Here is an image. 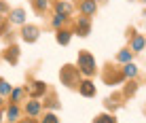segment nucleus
<instances>
[{
	"mask_svg": "<svg viewBox=\"0 0 146 123\" xmlns=\"http://www.w3.org/2000/svg\"><path fill=\"white\" fill-rule=\"evenodd\" d=\"M89 30H91V21L89 17H78V36H89Z\"/></svg>",
	"mask_w": 146,
	"mask_h": 123,
	"instance_id": "nucleus-6",
	"label": "nucleus"
},
{
	"mask_svg": "<svg viewBox=\"0 0 146 123\" xmlns=\"http://www.w3.org/2000/svg\"><path fill=\"white\" fill-rule=\"evenodd\" d=\"M117 59L121 61V64H129V61H131V51H129V49H123V51H119Z\"/></svg>",
	"mask_w": 146,
	"mask_h": 123,
	"instance_id": "nucleus-14",
	"label": "nucleus"
},
{
	"mask_svg": "<svg viewBox=\"0 0 146 123\" xmlns=\"http://www.w3.org/2000/svg\"><path fill=\"white\" fill-rule=\"evenodd\" d=\"M59 79H62V83L66 87H74L78 83V68H74V66H64V68L59 70Z\"/></svg>",
	"mask_w": 146,
	"mask_h": 123,
	"instance_id": "nucleus-2",
	"label": "nucleus"
},
{
	"mask_svg": "<svg viewBox=\"0 0 146 123\" xmlns=\"http://www.w3.org/2000/svg\"><path fill=\"white\" fill-rule=\"evenodd\" d=\"M11 21L13 23H23L26 21V11H23V9H13L11 11Z\"/></svg>",
	"mask_w": 146,
	"mask_h": 123,
	"instance_id": "nucleus-12",
	"label": "nucleus"
},
{
	"mask_svg": "<svg viewBox=\"0 0 146 123\" xmlns=\"http://www.w3.org/2000/svg\"><path fill=\"white\" fill-rule=\"evenodd\" d=\"M144 2H146V0H144Z\"/></svg>",
	"mask_w": 146,
	"mask_h": 123,
	"instance_id": "nucleus-27",
	"label": "nucleus"
},
{
	"mask_svg": "<svg viewBox=\"0 0 146 123\" xmlns=\"http://www.w3.org/2000/svg\"><path fill=\"white\" fill-rule=\"evenodd\" d=\"M26 91L30 94V98H34V100H36L38 96H42L44 91H47V85H44L42 81H32V83L28 85V89H26Z\"/></svg>",
	"mask_w": 146,
	"mask_h": 123,
	"instance_id": "nucleus-4",
	"label": "nucleus"
},
{
	"mask_svg": "<svg viewBox=\"0 0 146 123\" xmlns=\"http://www.w3.org/2000/svg\"><path fill=\"white\" fill-rule=\"evenodd\" d=\"M78 72L85 76H91L95 72V57L89 51H80L78 53Z\"/></svg>",
	"mask_w": 146,
	"mask_h": 123,
	"instance_id": "nucleus-1",
	"label": "nucleus"
},
{
	"mask_svg": "<svg viewBox=\"0 0 146 123\" xmlns=\"http://www.w3.org/2000/svg\"><path fill=\"white\" fill-rule=\"evenodd\" d=\"M21 98H23V89H13L11 91V102H13V104H17Z\"/></svg>",
	"mask_w": 146,
	"mask_h": 123,
	"instance_id": "nucleus-19",
	"label": "nucleus"
},
{
	"mask_svg": "<svg viewBox=\"0 0 146 123\" xmlns=\"http://www.w3.org/2000/svg\"><path fill=\"white\" fill-rule=\"evenodd\" d=\"M55 11H57L59 15H66V17H68V15L74 11V7L68 2V0H59V2L55 4Z\"/></svg>",
	"mask_w": 146,
	"mask_h": 123,
	"instance_id": "nucleus-8",
	"label": "nucleus"
},
{
	"mask_svg": "<svg viewBox=\"0 0 146 123\" xmlns=\"http://www.w3.org/2000/svg\"><path fill=\"white\" fill-rule=\"evenodd\" d=\"M0 104H2V98H0Z\"/></svg>",
	"mask_w": 146,
	"mask_h": 123,
	"instance_id": "nucleus-26",
	"label": "nucleus"
},
{
	"mask_svg": "<svg viewBox=\"0 0 146 123\" xmlns=\"http://www.w3.org/2000/svg\"><path fill=\"white\" fill-rule=\"evenodd\" d=\"M26 112H28L30 117H36L38 112H40V102H36V100L32 98V100H30L28 104H26Z\"/></svg>",
	"mask_w": 146,
	"mask_h": 123,
	"instance_id": "nucleus-11",
	"label": "nucleus"
},
{
	"mask_svg": "<svg viewBox=\"0 0 146 123\" xmlns=\"http://www.w3.org/2000/svg\"><path fill=\"white\" fill-rule=\"evenodd\" d=\"M7 9H9V7H7V2H0V13H2V11H7Z\"/></svg>",
	"mask_w": 146,
	"mask_h": 123,
	"instance_id": "nucleus-23",
	"label": "nucleus"
},
{
	"mask_svg": "<svg viewBox=\"0 0 146 123\" xmlns=\"http://www.w3.org/2000/svg\"><path fill=\"white\" fill-rule=\"evenodd\" d=\"M95 11H98V4H95V0H83V2H80V13L83 15H93Z\"/></svg>",
	"mask_w": 146,
	"mask_h": 123,
	"instance_id": "nucleus-7",
	"label": "nucleus"
},
{
	"mask_svg": "<svg viewBox=\"0 0 146 123\" xmlns=\"http://www.w3.org/2000/svg\"><path fill=\"white\" fill-rule=\"evenodd\" d=\"M40 36V30L36 25H23L21 28V38L26 40V43H36Z\"/></svg>",
	"mask_w": 146,
	"mask_h": 123,
	"instance_id": "nucleus-3",
	"label": "nucleus"
},
{
	"mask_svg": "<svg viewBox=\"0 0 146 123\" xmlns=\"http://www.w3.org/2000/svg\"><path fill=\"white\" fill-rule=\"evenodd\" d=\"M42 123H59V119H57V117L53 115V112H49V115H44Z\"/></svg>",
	"mask_w": 146,
	"mask_h": 123,
	"instance_id": "nucleus-22",
	"label": "nucleus"
},
{
	"mask_svg": "<svg viewBox=\"0 0 146 123\" xmlns=\"http://www.w3.org/2000/svg\"><path fill=\"white\" fill-rule=\"evenodd\" d=\"M0 121H2V112H0Z\"/></svg>",
	"mask_w": 146,
	"mask_h": 123,
	"instance_id": "nucleus-25",
	"label": "nucleus"
},
{
	"mask_svg": "<svg viewBox=\"0 0 146 123\" xmlns=\"http://www.w3.org/2000/svg\"><path fill=\"white\" fill-rule=\"evenodd\" d=\"M32 4H34V9H36L38 13H42L44 9H49V0H32Z\"/></svg>",
	"mask_w": 146,
	"mask_h": 123,
	"instance_id": "nucleus-17",
	"label": "nucleus"
},
{
	"mask_svg": "<svg viewBox=\"0 0 146 123\" xmlns=\"http://www.w3.org/2000/svg\"><path fill=\"white\" fill-rule=\"evenodd\" d=\"M21 123H34V121H32V119H28V121H21Z\"/></svg>",
	"mask_w": 146,
	"mask_h": 123,
	"instance_id": "nucleus-24",
	"label": "nucleus"
},
{
	"mask_svg": "<svg viewBox=\"0 0 146 123\" xmlns=\"http://www.w3.org/2000/svg\"><path fill=\"white\" fill-rule=\"evenodd\" d=\"M70 36H72V32H68V30H57V43L59 45H68L70 43Z\"/></svg>",
	"mask_w": 146,
	"mask_h": 123,
	"instance_id": "nucleus-13",
	"label": "nucleus"
},
{
	"mask_svg": "<svg viewBox=\"0 0 146 123\" xmlns=\"http://www.w3.org/2000/svg\"><path fill=\"white\" fill-rule=\"evenodd\" d=\"M93 123H117L114 121V117H110V115H100V117H95Z\"/></svg>",
	"mask_w": 146,
	"mask_h": 123,
	"instance_id": "nucleus-18",
	"label": "nucleus"
},
{
	"mask_svg": "<svg viewBox=\"0 0 146 123\" xmlns=\"http://www.w3.org/2000/svg\"><path fill=\"white\" fill-rule=\"evenodd\" d=\"M13 91V87L7 83V81H0V96H9Z\"/></svg>",
	"mask_w": 146,
	"mask_h": 123,
	"instance_id": "nucleus-20",
	"label": "nucleus"
},
{
	"mask_svg": "<svg viewBox=\"0 0 146 123\" xmlns=\"http://www.w3.org/2000/svg\"><path fill=\"white\" fill-rule=\"evenodd\" d=\"M144 45H146V36H142V34H135L131 38V51H142Z\"/></svg>",
	"mask_w": 146,
	"mask_h": 123,
	"instance_id": "nucleus-9",
	"label": "nucleus"
},
{
	"mask_svg": "<svg viewBox=\"0 0 146 123\" xmlns=\"http://www.w3.org/2000/svg\"><path fill=\"white\" fill-rule=\"evenodd\" d=\"M64 21H66V15H59V13H57V15L53 17V21H51V23L55 25V28H59V25H62Z\"/></svg>",
	"mask_w": 146,
	"mask_h": 123,
	"instance_id": "nucleus-21",
	"label": "nucleus"
},
{
	"mask_svg": "<svg viewBox=\"0 0 146 123\" xmlns=\"http://www.w3.org/2000/svg\"><path fill=\"white\" fill-rule=\"evenodd\" d=\"M4 59L11 61V64H17V59H19V49L15 47V45H13V47H9L7 53H4Z\"/></svg>",
	"mask_w": 146,
	"mask_h": 123,
	"instance_id": "nucleus-10",
	"label": "nucleus"
},
{
	"mask_svg": "<svg viewBox=\"0 0 146 123\" xmlns=\"http://www.w3.org/2000/svg\"><path fill=\"white\" fill-rule=\"evenodd\" d=\"M123 74H125V76H129V79H133V76L138 74V68H135V66L131 64V61H129V64H125V68H123Z\"/></svg>",
	"mask_w": 146,
	"mask_h": 123,
	"instance_id": "nucleus-16",
	"label": "nucleus"
},
{
	"mask_svg": "<svg viewBox=\"0 0 146 123\" xmlns=\"http://www.w3.org/2000/svg\"><path fill=\"white\" fill-rule=\"evenodd\" d=\"M78 91L85 98H91V96H95V85L91 81H83V83H78Z\"/></svg>",
	"mask_w": 146,
	"mask_h": 123,
	"instance_id": "nucleus-5",
	"label": "nucleus"
},
{
	"mask_svg": "<svg viewBox=\"0 0 146 123\" xmlns=\"http://www.w3.org/2000/svg\"><path fill=\"white\" fill-rule=\"evenodd\" d=\"M7 117H9V121H17V117H19V106H17V104H11V106H9V110H7Z\"/></svg>",
	"mask_w": 146,
	"mask_h": 123,
	"instance_id": "nucleus-15",
	"label": "nucleus"
}]
</instances>
